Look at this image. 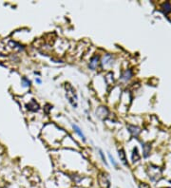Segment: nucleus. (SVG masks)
<instances>
[{
	"mask_svg": "<svg viewBox=\"0 0 171 188\" xmlns=\"http://www.w3.org/2000/svg\"><path fill=\"white\" fill-rule=\"evenodd\" d=\"M66 96L72 106L74 107H77V96H76V93H75V90L74 88L70 84H66Z\"/></svg>",
	"mask_w": 171,
	"mask_h": 188,
	"instance_id": "nucleus-1",
	"label": "nucleus"
},
{
	"mask_svg": "<svg viewBox=\"0 0 171 188\" xmlns=\"http://www.w3.org/2000/svg\"><path fill=\"white\" fill-rule=\"evenodd\" d=\"M1 188H6V187H1Z\"/></svg>",
	"mask_w": 171,
	"mask_h": 188,
	"instance_id": "nucleus-15",
	"label": "nucleus"
},
{
	"mask_svg": "<svg viewBox=\"0 0 171 188\" xmlns=\"http://www.w3.org/2000/svg\"><path fill=\"white\" fill-rule=\"evenodd\" d=\"M99 152H100V155H101V157H102V160H103V162H105V164H107V161H105V156H104V153L102 152V150L100 149L99 150Z\"/></svg>",
	"mask_w": 171,
	"mask_h": 188,
	"instance_id": "nucleus-12",
	"label": "nucleus"
},
{
	"mask_svg": "<svg viewBox=\"0 0 171 188\" xmlns=\"http://www.w3.org/2000/svg\"><path fill=\"white\" fill-rule=\"evenodd\" d=\"M22 83H23V86H26V88H28V86H31V82L29 81L26 77H23V78H22Z\"/></svg>",
	"mask_w": 171,
	"mask_h": 188,
	"instance_id": "nucleus-8",
	"label": "nucleus"
},
{
	"mask_svg": "<svg viewBox=\"0 0 171 188\" xmlns=\"http://www.w3.org/2000/svg\"><path fill=\"white\" fill-rule=\"evenodd\" d=\"M131 70H126L124 73L122 74V76H121V79L122 80H125V81H126V80H128V79L131 77Z\"/></svg>",
	"mask_w": 171,
	"mask_h": 188,
	"instance_id": "nucleus-6",
	"label": "nucleus"
},
{
	"mask_svg": "<svg viewBox=\"0 0 171 188\" xmlns=\"http://www.w3.org/2000/svg\"><path fill=\"white\" fill-rule=\"evenodd\" d=\"M72 127H73V129L75 130V132L77 133V134H78V135H79L80 137H81V138H82V139H83L84 141H86L85 135L83 134L82 130L80 129V127H79V126H77V125H72Z\"/></svg>",
	"mask_w": 171,
	"mask_h": 188,
	"instance_id": "nucleus-5",
	"label": "nucleus"
},
{
	"mask_svg": "<svg viewBox=\"0 0 171 188\" xmlns=\"http://www.w3.org/2000/svg\"><path fill=\"white\" fill-rule=\"evenodd\" d=\"M119 156H120V159L122 160V162H124L125 164H126V154L124 152L123 149H120L119 150Z\"/></svg>",
	"mask_w": 171,
	"mask_h": 188,
	"instance_id": "nucleus-7",
	"label": "nucleus"
},
{
	"mask_svg": "<svg viewBox=\"0 0 171 188\" xmlns=\"http://www.w3.org/2000/svg\"><path fill=\"white\" fill-rule=\"evenodd\" d=\"M132 159H133V162H137L138 160H139V155H138V151H137L136 148L134 149V153H133Z\"/></svg>",
	"mask_w": 171,
	"mask_h": 188,
	"instance_id": "nucleus-10",
	"label": "nucleus"
},
{
	"mask_svg": "<svg viewBox=\"0 0 171 188\" xmlns=\"http://www.w3.org/2000/svg\"><path fill=\"white\" fill-rule=\"evenodd\" d=\"M112 61H113V59H112V56L110 55V54H105V55L104 56V58H103V61H102V64H103L104 67L110 66V65L112 64Z\"/></svg>",
	"mask_w": 171,
	"mask_h": 188,
	"instance_id": "nucleus-3",
	"label": "nucleus"
},
{
	"mask_svg": "<svg viewBox=\"0 0 171 188\" xmlns=\"http://www.w3.org/2000/svg\"><path fill=\"white\" fill-rule=\"evenodd\" d=\"M108 79H110V80L107 82L108 84H111V83H113V74H112L111 72H110V73L107 75V77H105V80H108Z\"/></svg>",
	"mask_w": 171,
	"mask_h": 188,
	"instance_id": "nucleus-9",
	"label": "nucleus"
},
{
	"mask_svg": "<svg viewBox=\"0 0 171 188\" xmlns=\"http://www.w3.org/2000/svg\"><path fill=\"white\" fill-rule=\"evenodd\" d=\"M98 63H99V57H98L97 55L93 56L89 62V68H91V70H95L98 66Z\"/></svg>",
	"mask_w": 171,
	"mask_h": 188,
	"instance_id": "nucleus-4",
	"label": "nucleus"
},
{
	"mask_svg": "<svg viewBox=\"0 0 171 188\" xmlns=\"http://www.w3.org/2000/svg\"><path fill=\"white\" fill-rule=\"evenodd\" d=\"M36 82H37L38 84H41V80H40L39 78H36Z\"/></svg>",
	"mask_w": 171,
	"mask_h": 188,
	"instance_id": "nucleus-14",
	"label": "nucleus"
},
{
	"mask_svg": "<svg viewBox=\"0 0 171 188\" xmlns=\"http://www.w3.org/2000/svg\"><path fill=\"white\" fill-rule=\"evenodd\" d=\"M140 188H150V187H149L148 184H145V183H141V184H140Z\"/></svg>",
	"mask_w": 171,
	"mask_h": 188,
	"instance_id": "nucleus-13",
	"label": "nucleus"
},
{
	"mask_svg": "<svg viewBox=\"0 0 171 188\" xmlns=\"http://www.w3.org/2000/svg\"><path fill=\"white\" fill-rule=\"evenodd\" d=\"M108 157H110V162H111V164H113L114 166H117V164H116V162L114 161V159H113V157L111 156L110 154H108Z\"/></svg>",
	"mask_w": 171,
	"mask_h": 188,
	"instance_id": "nucleus-11",
	"label": "nucleus"
},
{
	"mask_svg": "<svg viewBox=\"0 0 171 188\" xmlns=\"http://www.w3.org/2000/svg\"><path fill=\"white\" fill-rule=\"evenodd\" d=\"M99 182H100L101 188H108V186H110V182H108L105 175H101L99 179Z\"/></svg>",
	"mask_w": 171,
	"mask_h": 188,
	"instance_id": "nucleus-2",
	"label": "nucleus"
}]
</instances>
